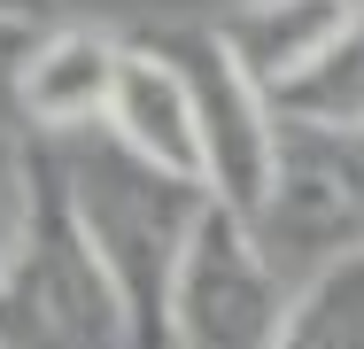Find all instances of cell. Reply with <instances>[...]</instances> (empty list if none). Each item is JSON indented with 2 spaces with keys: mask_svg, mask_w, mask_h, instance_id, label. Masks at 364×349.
Masks as SVG:
<instances>
[{
  "mask_svg": "<svg viewBox=\"0 0 364 349\" xmlns=\"http://www.w3.org/2000/svg\"><path fill=\"white\" fill-rule=\"evenodd\" d=\"M63 179H70L77 225L117 287V303H124L132 349H171V295H178V264H186V241H194L210 194L147 171L117 140L93 155H63Z\"/></svg>",
  "mask_w": 364,
  "mask_h": 349,
  "instance_id": "6da1fadb",
  "label": "cell"
},
{
  "mask_svg": "<svg viewBox=\"0 0 364 349\" xmlns=\"http://www.w3.org/2000/svg\"><path fill=\"white\" fill-rule=\"evenodd\" d=\"M31 155V225L16 264L0 272V349H132L124 303L77 225L63 147L23 140Z\"/></svg>",
  "mask_w": 364,
  "mask_h": 349,
  "instance_id": "7a4b0ae2",
  "label": "cell"
},
{
  "mask_svg": "<svg viewBox=\"0 0 364 349\" xmlns=\"http://www.w3.org/2000/svg\"><path fill=\"white\" fill-rule=\"evenodd\" d=\"M147 47H163L186 93H194V125H202V187L210 202L232 217H264L272 187H279V155H287V125L272 109V93L232 63L218 24H178V31H147Z\"/></svg>",
  "mask_w": 364,
  "mask_h": 349,
  "instance_id": "3957f363",
  "label": "cell"
},
{
  "mask_svg": "<svg viewBox=\"0 0 364 349\" xmlns=\"http://www.w3.org/2000/svg\"><path fill=\"white\" fill-rule=\"evenodd\" d=\"M287 303H294V287L264 256L256 225L232 217L225 202H210L194 241H186V264H178L171 349H279Z\"/></svg>",
  "mask_w": 364,
  "mask_h": 349,
  "instance_id": "277c9868",
  "label": "cell"
},
{
  "mask_svg": "<svg viewBox=\"0 0 364 349\" xmlns=\"http://www.w3.org/2000/svg\"><path fill=\"white\" fill-rule=\"evenodd\" d=\"M318 147H302V155H279V187H272V202L256 217V241H264V256L279 264L287 287L318 272V264H333V256H349L364 249V179L357 163H341L326 132H310Z\"/></svg>",
  "mask_w": 364,
  "mask_h": 349,
  "instance_id": "5b68a950",
  "label": "cell"
},
{
  "mask_svg": "<svg viewBox=\"0 0 364 349\" xmlns=\"http://www.w3.org/2000/svg\"><path fill=\"white\" fill-rule=\"evenodd\" d=\"M124 63H132V39L109 31V24H47L31 63L16 78V117H23V140H63L85 132V125H109L117 109V85H124Z\"/></svg>",
  "mask_w": 364,
  "mask_h": 349,
  "instance_id": "8992f818",
  "label": "cell"
},
{
  "mask_svg": "<svg viewBox=\"0 0 364 349\" xmlns=\"http://www.w3.org/2000/svg\"><path fill=\"white\" fill-rule=\"evenodd\" d=\"M109 140H117L124 155H140L147 171L202 187V125H194V93H186L178 63H171L163 47H147V39H132V63H124L117 109H109ZM202 194H210V187H202Z\"/></svg>",
  "mask_w": 364,
  "mask_h": 349,
  "instance_id": "52a82bcc",
  "label": "cell"
},
{
  "mask_svg": "<svg viewBox=\"0 0 364 349\" xmlns=\"http://www.w3.org/2000/svg\"><path fill=\"white\" fill-rule=\"evenodd\" d=\"M349 16L357 8H341V0H240V8L218 16V39L232 47V63L248 70L264 93H279L287 78H302L349 31Z\"/></svg>",
  "mask_w": 364,
  "mask_h": 349,
  "instance_id": "ba28073f",
  "label": "cell"
},
{
  "mask_svg": "<svg viewBox=\"0 0 364 349\" xmlns=\"http://www.w3.org/2000/svg\"><path fill=\"white\" fill-rule=\"evenodd\" d=\"M272 109H279V125H294V132H326V140L364 132V8L349 16V31L302 78H287L272 93Z\"/></svg>",
  "mask_w": 364,
  "mask_h": 349,
  "instance_id": "9c48e42d",
  "label": "cell"
},
{
  "mask_svg": "<svg viewBox=\"0 0 364 349\" xmlns=\"http://www.w3.org/2000/svg\"><path fill=\"white\" fill-rule=\"evenodd\" d=\"M279 349H364V249L318 264L294 287Z\"/></svg>",
  "mask_w": 364,
  "mask_h": 349,
  "instance_id": "30bf717a",
  "label": "cell"
},
{
  "mask_svg": "<svg viewBox=\"0 0 364 349\" xmlns=\"http://www.w3.org/2000/svg\"><path fill=\"white\" fill-rule=\"evenodd\" d=\"M23 225H31V155L23 140H0V272L16 264Z\"/></svg>",
  "mask_w": 364,
  "mask_h": 349,
  "instance_id": "8fae6325",
  "label": "cell"
},
{
  "mask_svg": "<svg viewBox=\"0 0 364 349\" xmlns=\"http://www.w3.org/2000/svg\"><path fill=\"white\" fill-rule=\"evenodd\" d=\"M39 31L31 24H0V140H23V117H16V78L31 63Z\"/></svg>",
  "mask_w": 364,
  "mask_h": 349,
  "instance_id": "7c38bea8",
  "label": "cell"
},
{
  "mask_svg": "<svg viewBox=\"0 0 364 349\" xmlns=\"http://www.w3.org/2000/svg\"><path fill=\"white\" fill-rule=\"evenodd\" d=\"M0 24H31V31H47V24H63V0H0Z\"/></svg>",
  "mask_w": 364,
  "mask_h": 349,
  "instance_id": "4fadbf2b",
  "label": "cell"
},
{
  "mask_svg": "<svg viewBox=\"0 0 364 349\" xmlns=\"http://www.w3.org/2000/svg\"><path fill=\"white\" fill-rule=\"evenodd\" d=\"M341 8H364V0H341Z\"/></svg>",
  "mask_w": 364,
  "mask_h": 349,
  "instance_id": "5bb4252c",
  "label": "cell"
}]
</instances>
